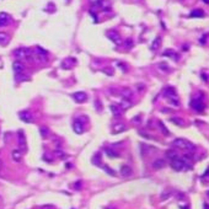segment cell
<instances>
[{"label":"cell","instance_id":"cell-1","mask_svg":"<svg viewBox=\"0 0 209 209\" xmlns=\"http://www.w3.org/2000/svg\"><path fill=\"white\" fill-rule=\"evenodd\" d=\"M170 165L175 171H181V170H185V169L190 170L191 169V161H190V159H188V156H185L182 159H180V157L172 159Z\"/></svg>","mask_w":209,"mask_h":209},{"label":"cell","instance_id":"cell-2","mask_svg":"<svg viewBox=\"0 0 209 209\" xmlns=\"http://www.w3.org/2000/svg\"><path fill=\"white\" fill-rule=\"evenodd\" d=\"M172 145L175 146L177 149H181V150H185V151H188V152H192L196 150V146H194L190 140H187V139H183V138H177L175 140L172 142Z\"/></svg>","mask_w":209,"mask_h":209},{"label":"cell","instance_id":"cell-3","mask_svg":"<svg viewBox=\"0 0 209 209\" xmlns=\"http://www.w3.org/2000/svg\"><path fill=\"white\" fill-rule=\"evenodd\" d=\"M47 55H48L47 51H44L43 48H41V47H36L34 51H32L31 58L37 63H44V62H47Z\"/></svg>","mask_w":209,"mask_h":209},{"label":"cell","instance_id":"cell-4","mask_svg":"<svg viewBox=\"0 0 209 209\" xmlns=\"http://www.w3.org/2000/svg\"><path fill=\"white\" fill-rule=\"evenodd\" d=\"M31 54H32V51L29 49V48H25V47H21V48H17L14 52V55L21 62V60H25V59H31Z\"/></svg>","mask_w":209,"mask_h":209},{"label":"cell","instance_id":"cell-5","mask_svg":"<svg viewBox=\"0 0 209 209\" xmlns=\"http://www.w3.org/2000/svg\"><path fill=\"white\" fill-rule=\"evenodd\" d=\"M164 95L170 100L171 103L175 104V106H178V104H180L178 97H177L176 91H175V89H173V87H166V89L164 90Z\"/></svg>","mask_w":209,"mask_h":209},{"label":"cell","instance_id":"cell-6","mask_svg":"<svg viewBox=\"0 0 209 209\" xmlns=\"http://www.w3.org/2000/svg\"><path fill=\"white\" fill-rule=\"evenodd\" d=\"M17 137H19V145H20L19 150L26 152L27 151V142H26V137H25L24 130H19L17 132Z\"/></svg>","mask_w":209,"mask_h":209},{"label":"cell","instance_id":"cell-7","mask_svg":"<svg viewBox=\"0 0 209 209\" xmlns=\"http://www.w3.org/2000/svg\"><path fill=\"white\" fill-rule=\"evenodd\" d=\"M107 37L113 42L115 44H118L120 46L122 43V39H121V36H120V33H118L117 31H113V30H111L107 32Z\"/></svg>","mask_w":209,"mask_h":209},{"label":"cell","instance_id":"cell-8","mask_svg":"<svg viewBox=\"0 0 209 209\" xmlns=\"http://www.w3.org/2000/svg\"><path fill=\"white\" fill-rule=\"evenodd\" d=\"M19 117H20V120L25 123H32L33 122V116H32L31 112H29V111H21V112H19Z\"/></svg>","mask_w":209,"mask_h":209},{"label":"cell","instance_id":"cell-9","mask_svg":"<svg viewBox=\"0 0 209 209\" xmlns=\"http://www.w3.org/2000/svg\"><path fill=\"white\" fill-rule=\"evenodd\" d=\"M94 5L96 6V8H99L100 10L107 11L111 8V1H110V0H97Z\"/></svg>","mask_w":209,"mask_h":209},{"label":"cell","instance_id":"cell-10","mask_svg":"<svg viewBox=\"0 0 209 209\" xmlns=\"http://www.w3.org/2000/svg\"><path fill=\"white\" fill-rule=\"evenodd\" d=\"M12 70L15 74H22L25 70V65L22 64V62L20 60H15L12 63Z\"/></svg>","mask_w":209,"mask_h":209},{"label":"cell","instance_id":"cell-11","mask_svg":"<svg viewBox=\"0 0 209 209\" xmlns=\"http://www.w3.org/2000/svg\"><path fill=\"white\" fill-rule=\"evenodd\" d=\"M190 104H191V107H192L194 111H197V112H202V111H203V108H204L203 102H202L200 100H198V99H193Z\"/></svg>","mask_w":209,"mask_h":209},{"label":"cell","instance_id":"cell-12","mask_svg":"<svg viewBox=\"0 0 209 209\" xmlns=\"http://www.w3.org/2000/svg\"><path fill=\"white\" fill-rule=\"evenodd\" d=\"M73 99L76 101V102H79V103H82V102H85L87 100V95L84 92V91H79V92H75L73 95Z\"/></svg>","mask_w":209,"mask_h":209},{"label":"cell","instance_id":"cell-13","mask_svg":"<svg viewBox=\"0 0 209 209\" xmlns=\"http://www.w3.org/2000/svg\"><path fill=\"white\" fill-rule=\"evenodd\" d=\"M120 95L122 96V99H124V100H132L133 99V91H132L130 89H127V87H124V89H122L121 91H120Z\"/></svg>","mask_w":209,"mask_h":209},{"label":"cell","instance_id":"cell-14","mask_svg":"<svg viewBox=\"0 0 209 209\" xmlns=\"http://www.w3.org/2000/svg\"><path fill=\"white\" fill-rule=\"evenodd\" d=\"M75 65V59L74 58H67V59H64L62 62V64H60V67L63 68V69H70V68H73Z\"/></svg>","mask_w":209,"mask_h":209},{"label":"cell","instance_id":"cell-15","mask_svg":"<svg viewBox=\"0 0 209 209\" xmlns=\"http://www.w3.org/2000/svg\"><path fill=\"white\" fill-rule=\"evenodd\" d=\"M166 165V161L165 159H156L154 162H152V169L155 170H160V169H164Z\"/></svg>","mask_w":209,"mask_h":209},{"label":"cell","instance_id":"cell-16","mask_svg":"<svg viewBox=\"0 0 209 209\" xmlns=\"http://www.w3.org/2000/svg\"><path fill=\"white\" fill-rule=\"evenodd\" d=\"M73 129L76 134H82L84 133V125H82V123H80V121H75L73 123Z\"/></svg>","mask_w":209,"mask_h":209},{"label":"cell","instance_id":"cell-17","mask_svg":"<svg viewBox=\"0 0 209 209\" xmlns=\"http://www.w3.org/2000/svg\"><path fill=\"white\" fill-rule=\"evenodd\" d=\"M11 157L14 159V161L20 162L21 160H22V152H21L19 149H14L11 151Z\"/></svg>","mask_w":209,"mask_h":209},{"label":"cell","instance_id":"cell-18","mask_svg":"<svg viewBox=\"0 0 209 209\" xmlns=\"http://www.w3.org/2000/svg\"><path fill=\"white\" fill-rule=\"evenodd\" d=\"M120 172H121V175H122L123 177H128V176L132 175V169H130V166H128V165H123V166L121 167Z\"/></svg>","mask_w":209,"mask_h":209},{"label":"cell","instance_id":"cell-19","mask_svg":"<svg viewBox=\"0 0 209 209\" xmlns=\"http://www.w3.org/2000/svg\"><path fill=\"white\" fill-rule=\"evenodd\" d=\"M9 20H10V17H9L8 14H6V12H0V27L5 26L6 24L9 22Z\"/></svg>","mask_w":209,"mask_h":209},{"label":"cell","instance_id":"cell-20","mask_svg":"<svg viewBox=\"0 0 209 209\" xmlns=\"http://www.w3.org/2000/svg\"><path fill=\"white\" fill-rule=\"evenodd\" d=\"M110 108H111V111H112L113 116L118 117V116H121V115H122V110H121V107L118 106V104H111Z\"/></svg>","mask_w":209,"mask_h":209},{"label":"cell","instance_id":"cell-21","mask_svg":"<svg viewBox=\"0 0 209 209\" xmlns=\"http://www.w3.org/2000/svg\"><path fill=\"white\" fill-rule=\"evenodd\" d=\"M9 41H10V37L8 36V34L4 33V32H0V46L8 44Z\"/></svg>","mask_w":209,"mask_h":209},{"label":"cell","instance_id":"cell-22","mask_svg":"<svg viewBox=\"0 0 209 209\" xmlns=\"http://www.w3.org/2000/svg\"><path fill=\"white\" fill-rule=\"evenodd\" d=\"M130 106H132V101H129V100H124V99H122V100H121L120 107H121V110H122V111H124V110L129 108Z\"/></svg>","mask_w":209,"mask_h":209},{"label":"cell","instance_id":"cell-23","mask_svg":"<svg viewBox=\"0 0 209 209\" xmlns=\"http://www.w3.org/2000/svg\"><path fill=\"white\" fill-rule=\"evenodd\" d=\"M125 129H127V127H125L123 123L115 124V125H113V133H121V132H124Z\"/></svg>","mask_w":209,"mask_h":209},{"label":"cell","instance_id":"cell-24","mask_svg":"<svg viewBox=\"0 0 209 209\" xmlns=\"http://www.w3.org/2000/svg\"><path fill=\"white\" fill-rule=\"evenodd\" d=\"M104 152H106V155L110 157V159H116L120 156V154H118L117 151L112 150V149H104Z\"/></svg>","mask_w":209,"mask_h":209},{"label":"cell","instance_id":"cell-25","mask_svg":"<svg viewBox=\"0 0 209 209\" xmlns=\"http://www.w3.org/2000/svg\"><path fill=\"white\" fill-rule=\"evenodd\" d=\"M160 43H161V38H160V37H156L154 41H152V43H151V49L152 51H156L157 49V48L160 47Z\"/></svg>","mask_w":209,"mask_h":209},{"label":"cell","instance_id":"cell-26","mask_svg":"<svg viewBox=\"0 0 209 209\" xmlns=\"http://www.w3.org/2000/svg\"><path fill=\"white\" fill-rule=\"evenodd\" d=\"M162 55H165V57H171L172 59L175 58L176 60L178 59V55H177L175 52H173V51H171V49H167V51H165V52L162 53Z\"/></svg>","mask_w":209,"mask_h":209},{"label":"cell","instance_id":"cell-27","mask_svg":"<svg viewBox=\"0 0 209 209\" xmlns=\"http://www.w3.org/2000/svg\"><path fill=\"white\" fill-rule=\"evenodd\" d=\"M171 122L173 124H176V125H180V127H183V125H185L183 120H181V118H178V117H172L171 118Z\"/></svg>","mask_w":209,"mask_h":209},{"label":"cell","instance_id":"cell-28","mask_svg":"<svg viewBox=\"0 0 209 209\" xmlns=\"http://www.w3.org/2000/svg\"><path fill=\"white\" fill-rule=\"evenodd\" d=\"M166 156H167V159H175V157H177V152H176V150H173V149H170V150H167L166 151Z\"/></svg>","mask_w":209,"mask_h":209},{"label":"cell","instance_id":"cell-29","mask_svg":"<svg viewBox=\"0 0 209 209\" xmlns=\"http://www.w3.org/2000/svg\"><path fill=\"white\" fill-rule=\"evenodd\" d=\"M191 16L192 17H203L204 16V12L202 11V10H193L192 12H191Z\"/></svg>","mask_w":209,"mask_h":209},{"label":"cell","instance_id":"cell-30","mask_svg":"<svg viewBox=\"0 0 209 209\" xmlns=\"http://www.w3.org/2000/svg\"><path fill=\"white\" fill-rule=\"evenodd\" d=\"M48 133H49V130H48L47 127H39V134L42 138H47Z\"/></svg>","mask_w":209,"mask_h":209},{"label":"cell","instance_id":"cell-31","mask_svg":"<svg viewBox=\"0 0 209 209\" xmlns=\"http://www.w3.org/2000/svg\"><path fill=\"white\" fill-rule=\"evenodd\" d=\"M159 127L161 128V132H162V133H164L165 135H169V134H170V132L167 130V128L165 127V125H164V123H162L161 121H159Z\"/></svg>","mask_w":209,"mask_h":209},{"label":"cell","instance_id":"cell-32","mask_svg":"<svg viewBox=\"0 0 209 209\" xmlns=\"http://www.w3.org/2000/svg\"><path fill=\"white\" fill-rule=\"evenodd\" d=\"M102 167H103V170L106 171L107 173H110L111 176H116V172H115V171H113L112 169H111V167H108L107 165H102Z\"/></svg>","mask_w":209,"mask_h":209},{"label":"cell","instance_id":"cell-33","mask_svg":"<svg viewBox=\"0 0 209 209\" xmlns=\"http://www.w3.org/2000/svg\"><path fill=\"white\" fill-rule=\"evenodd\" d=\"M159 68H160V69H162V70H165V72L169 70V67H167L166 63H160V64H159Z\"/></svg>","mask_w":209,"mask_h":209},{"label":"cell","instance_id":"cell-34","mask_svg":"<svg viewBox=\"0 0 209 209\" xmlns=\"http://www.w3.org/2000/svg\"><path fill=\"white\" fill-rule=\"evenodd\" d=\"M132 46H133V42H132V39H127V41H125V47H127V48H132Z\"/></svg>","mask_w":209,"mask_h":209},{"label":"cell","instance_id":"cell-35","mask_svg":"<svg viewBox=\"0 0 209 209\" xmlns=\"http://www.w3.org/2000/svg\"><path fill=\"white\" fill-rule=\"evenodd\" d=\"M95 104H96V108H97V111H101V110H102V104H101V103H99V100H96V101H95Z\"/></svg>","mask_w":209,"mask_h":209},{"label":"cell","instance_id":"cell-36","mask_svg":"<svg viewBox=\"0 0 209 209\" xmlns=\"http://www.w3.org/2000/svg\"><path fill=\"white\" fill-rule=\"evenodd\" d=\"M103 73H106V74H110V75H113V70H112V69H108V68L103 69Z\"/></svg>","mask_w":209,"mask_h":209},{"label":"cell","instance_id":"cell-37","mask_svg":"<svg viewBox=\"0 0 209 209\" xmlns=\"http://www.w3.org/2000/svg\"><path fill=\"white\" fill-rule=\"evenodd\" d=\"M133 123H140V117H139V116L134 117L133 118Z\"/></svg>","mask_w":209,"mask_h":209},{"label":"cell","instance_id":"cell-38","mask_svg":"<svg viewBox=\"0 0 209 209\" xmlns=\"http://www.w3.org/2000/svg\"><path fill=\"white\" fill-rule=\"evenodd\" d=\"M1 169H3V161L0 160V171H1Z\"/></svg>","mask_w":209,"mask_h":209},{"label":"cell","instance_id":"cell-39","mask_svg":"<svg viewBox=\"0 0 209 209\" xmlns=\"http://www.w3.org/2000/svg\"><path fill=\"white\" fill-rule=\"evenodd\" d=\"M204 3H207V4H209V0H203Z\"/></svg>","mask_w":209,"mask_h":209},{"label":"cell","instance_id":"cell-40","mask_svg":"<svg viewBox=\"0 0 209 209\" xmlns=\"http://www.w3.org/2000/svg\"><path fill=\"white\" fill-rule=\"evenodd\" d=\"M104 209H113V208H104Z\"/></svg>","mask_w":209,"mask_h":209}]
</instances>
